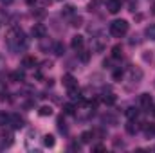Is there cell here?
<instances>
[{"label":"cell","instance_id":"obj_34","mask_svg":"<svg viewBox=\"0 0 155 153\" xmlns=\"http://www.w3.org/2000/svg\"><path fill=\"white\" fill-rule=\"evenodd\" d=\"M114 146H116V148H124V142H123V141H114Z\"/></svg>","mask_w":155,"mask_h":153},{"label":"cell","instance_id":"obj_30","mask_svg":"<svg viewBox=\"0 0 155 153\" xmlns=\"http://www.w3.org/2000/svg\"><path fill=\"white\" fill-rule=\"evenodd\" d=\"M99 4H101V0H92V2L88 4V11H96Z\"/></svg>","mask_w":155,"mask_h":153},{"label":"cell","instance_id":"obj_25","mask_svg":"<svg viewBox=\"0 0 155 153\" xmlns=\"http://www.w3.org/2000/svg\"><path fill=\"white\" fill-rule=\"evenodd\" d=\"M121 56H123V47L121 45H114L112 47V58L114 60H119Z\"/></svg>","mask_w":155,"mask_h":153},{"label":"cell","instance_id":"obj_6","mask_svg":"<svg viewBox=\"0 0 155 153\" xmlns=\"http://www.w3.org/2000/svg\"><path fill=\"white\" fill-rule=\"evenodd\" d=\"M123 7V0H107V11L110 15H117Z\"/></svg>","mask_w":155,"mask_h":153},{"label":"cell","instance_id":"obj_16","mask_svg":"<svg viewBox=\"0 0 155 153\" xmlns=\"http://www.w3.org/2000/svg\"><path fill=\"white\" fill-rule=\"evenodd\" d=\"M144 36H146L148 40H155V22H152V24L146 25V29H144Z\"/></svg>","mask_w":155,"mask_h":153},{"label":"cell","instance_id":"obj_1","mask_svg":"<svg viewBox=\"0 0 155 153\" xmlns=\"http://www.w3.org/2000/svg\"><path fill=\"white\" fill-rule=\"evenodd\" d=\"M27 45H29V40H27L25 33L20 27L13 25L7 31V34H5V47L9 49V52H24L27 49Z\"/></svg>","mask_w":155,"mask_h":153},{"label":"cell","instance_id":"obj_28","mask_svg":"<svg viewBox=\"0 0 155 153\" xmlns=\"http://www.w3.org/2000/svg\"><path fill=\"white\" fill-rule=\"evenodd\" d=\"M61 15H63V16H72V15H76L74 5H71V4H69V5H65V7H63V11H61Z\"/></svg>","mask_w":155,"mask_h":153},{"label":"cell","instance_id":"obj_7","mask_svg":"<svg viewBox=\"0 0 155 153\" xmlns=\"http://www.w3.org/2000/svg\"><path fill=\"white\" fill-rule=\"evenodd\" d=\"M139 105H141V108L150 110V108L153 106V99H152V96H150V94H141V96H139Z\"/></svg>","mask_w":155,"mask_h":153},{"label":"cell","instance_id":"obj_36","mask_svg":"<svg viewBox=\"0 0 155 153\" xmlns=\"http://www.w3.org/2000/svg\"><path fill=\"white\" fill-rule=\"evenodd\" d=\"M0 2H2V4H4V5H9V4H13V2H15V0H0Z\"/></svg>","mask_w":155,"mask_h":153},{"label":"cell","instance_id":"obj_29","mask_svg":"<svg viewBox=\"0 0 155 153\" xmlns=\"http://www.w3.org/2000/svg\"><path fill=\"white\" fill-rule=\"evenodd\" d=\"M9 117H11L9 114H5V112H0V126H5V124H9Z\"/></svg>","mask_w":155,"mask_h":153},{"label":"cell","instance_id":"obj_21","mask_svg":"<svg viewBox=\"0 0 155 153\" xmlns=\"http://www.w3.org/2000/svg\"><path fill=\"white\" fill-rule=\"evenodd\" d=\"M76 106L72 105V103H67V105H63V114H67V115H76Z\"/></svg>","mask_w":155,"mask_h":153},{"label":"cell","instance_id":"obj_15","mask_svg":"<svg viewBox=\"0 0 155 153\" xmlns=\"http://www.w3.org/2000/svg\"><path fill=\"white\" fill-rule=\"evenodd\" d=\"M52 52H54L56 56H63V54H65V45H63L61 41H54V45H52Z\"/></svg>","mask_w":155,"mask_h":153},{"label":"cell","instance_id":"obj_10","mask_svg":"<svg viewBox=\"0 0 155 153\" xmlns=\"http://www.w3.org/2000/svg\"><path fill=\"white\" fill-rule=\"evenodd\" d=\"M139 130H141V124L137 122V119H128V122H126V132H128L130 135H135Z\"/></svg>","mask_w":155,"mask_h":153},{"label":"cell","instance_id":"obj_18","mask_svg":"<svg viewBox=\"0 0 155 153\" xmlns=\"http://www.w3.org/2000/svg\"><path fill=\"white\" fill-rule=\"evenodd\" d=\"M90 52L92 50H88V49H81V50H78V56H79V60L83 61V63H88V60H90Z\"/></svg>","mask_w":155,"mask_h":153},{"label":"cell","instance_id":"obj_4","mask_svg":"<svg viewBox=\"0 0 155 153\" xmlns=\"http://www.w3.org/2000/svg\"><path fill=\"white\" fill-rule=\"evenodd\" d=\"M143 76H144V74H143V70H141L139 67H130V69H128V77H130L132 83H135V85L141 83V81H143Z\"/></svg>","mask_w":155,"mask_h":153},{"label":"cell","instance_id":"obj_37","mask_svg":"<svg viewBox=\"0 0 155 153\" xmlns=\"http://www.w3.org/2000/svg\"><path fill=\"white\" fill-rule=\"evenodd\" d=\"M25 2H27V5H35L36 4V0H25Z\"/></svg>","mask_w":155,"mask_h":153},{"label":"cell","instance_id":"obj_17","mask_svg":"<svg viewBox=\"0 0 155 153\" xmlns=\"http://www.w3.org/2000/svg\"><path fill=\"white\" fill-rule=\"evenodd\" d=\"M143 130H144L146 137H155V122H146V124H143Z\"/></svg>","mask_w":155,"mask_h":153},{"label":"cell","instance_id":"obj_5","mask_svg":"<svg viewBox=\"0 0 155 153\" xmlns=\"http://www.w3.org/2000/svg\"><path fill=\"white\" fill-rule=\"evenodd\" d=\"M9 124H11L13 130H20V128L25 126V121H24V117H20L18 114H11V117H9Z\"/></svg>","mask_w":155,"mask_h":153},{"label":"cell","instance_id":"obj_24","mask_svg":"<svg viewBox=\"0 0 155 153\" xmlns=\"http://www.w3.org/2000/svg\"><path fill=\"white\" fill-rule=\"evenodd\" d=\"M101 99H103V103H105V105H114V103L117 101V97L114 96V94H105Z\"/></svg>","mask_w":155,"mask_h":153},{"label":"cell","instance_id":"obj_27","mask_svg":"<svg viewBox=\"0 0 155 153\" xmlns=\"http://www.w3.org/2000/svg\"><path fill=\"white\" fill-rule=\"evenodd\" d=\"M58 130H60L61 133H67V122H65L63 115H60V117H58Z\"/></svg>","mask_w":155,"mask_h":153},{"label":"cell","instance_id":"obj_32","mask_svg":"<svg viewBox=\"0 0 155 153\" xmlns=\"http://www.w3.org/2000/svg\"><path fill=\"white\" fill-rule=\"evenodd\" d=\"M137 38H139V36H137V34H134L132 40H130V45H139V41H141V40H137Z\"/></svg>","mask_w":155,"mask_h":153},{"label":"cell","instance_id":"obj_2","mask_svg":"<svg viewBox=\"0 0 155 153\" xmlns=\"http://www.w3.org/2000/svg\"><path fill=\"white\" fill-rule=\"evenodd\" d=\"M128 29H130V24L126 22V20H114V22H110V25H108V31H110V34L114 36V38H123L126 33H128Z\"/></svg>","mask_w":155,"mask_h":153},{"label":"cell","instance_id":"obj_3","mask_svg":"<svg viewBox=\"0 0 155 153\" xmlns=\"http://www.w3.org/2000/svg\"><path fill=\"white\" fill-rule=\"evenodd\" d=\"M31 36L36 40H41L47 36V27L43 25V24H35L33 25V29H31Z\"/></svg>","mask_w":155,"mask_h":153},{"label":"cell","instance_id":"obj_22","mask_svg":"<svg viewBox=\"0 0 155 153\" xmlns=\"http://www.w3.org/2000/svg\"><path fill=\"white\" fill-rule=\"evenodd\" d=\"M71 25H72V27H81V25H83V18H81L79 15H72V16H71Z\"/></svg>","mask_w":155,"mask_h":153},{"label":"cell","instance_id":"obj_9","mask_svg":"<svg viewBox=\"0 0 155 153\" xmlns=\"http://www.w3.org/2000/svg\"><path fill=\"white\" fill-rule=\"evenodd\" d=\"M71 47L74 49V50H81L83 47H85V38L81 36V34H76V36H72V40H71Z\"/></svg>","mask_w":155,"mask_h":153},{"label":"cell","instance_id":"obj_13","mask_svg":"<svg viewBox=\"0 0 155 153\" xmlns=\"http://www.w3.org/2000/svg\"><path fill=\"white\" fill-rule=\"evenodd\" d=\"M79 139H81V142H83V144L92 142V139H94V130H87V132H83V133L79 135Z\"/></svg>","mask_w":155,"mask_h":153},{"label":"cell","instance_id":"obj_8","mask_svg":"<svg viewBox=\"0 0 155 153\" xmlns=\"http://www.w3.org/2000/svg\"><path fill=\"white\" fill-rule=\"evenodd\" d=\"M13 144V133L11 132H4L0 135V150H5Z\"/></svg>","mask_w":155,"mask_h":153},{"label":"cell","instance_id":"obj_33","mask_svg":"<svg viewBox=\"0 0 155 153\" xmlns=\"http://www.w3.org/2000/svg\"><path fill=\"white\" fill-rule=\"evenodd\" d=\"M4 67H5V58H4V54L0 52V70H2Z\"/></svg>","mask_w":155,"mask_h":153},{"label":"cell","instance_id":"obj_14","mask_svg":"<svg viewBox=\"0 0 155 153\" xmlns=\"http://www.w3.org/2000/svg\"><path fill=\"white\" fill-rule=\"evenodd\" d=\"M61 81H63V85H65L67 88H71V86H76V85H78L76 77L72 76V74H65V76H63V79H61Z\"/></svg>","mask_w":155,"mask_h":153},{"label":"cell","instance_id":"obj_26","mask_svg":"<svg viewBox=\"0 0 155 153\" xmlns=\"http://www.w3.org/2000/svg\"><path fill=\"white\" fill-rule=\"evenodd\" d=\"M38 114L41 115V117H49V115H52V108H51V106H47V105H43V106H40Z\"/></svg>","mask_w":155,"mask_h":153},{"label":"cell","instance_id":"obj_19","mask_svg":"<svg viewBox=\"0 0 155 153\" xmlns=\"http://www.w3.org/2000/svg\"><path fill=\"white\" fill-rule=\"evenodd\" d=\"M101 121L105 122V124H110V126H116L117 124V117L112 114H105L103 117H101Z\"/></svg>","mask_w":155,"mask_h":153},{"label":"cell","instance_id":"obj_35","mask_svg":"<svg viewBox=\"0 0 155 153\" xmlns=\"http://www.w3.org/2000/svg\"><path fill=\"white\" fill-rule=\"evenodd\" d=\"M92 150H94V151H105L107 148H105V146H101V144H97V146H94Z\"/></svg>","mask_w":155,"mask_h":153},{"label":"cell","instance_id":"obj_11","mask_svg":"<svg viewBox=\"0 0 155 153\" xmlns=\"http://www.w3.org/2000/svg\"><path fill=\"white\" fill-rule=\"evenodd\" d=\"M36 58L35 56H24V60H22V67L24 69H35L36 67Z\"/></svg>","mask_w":155,"mask_h":153},{"label":"cell","instance_id":"obj_31","mask_svg":"<svg viewBox=\"0 0 155 153\" xmlns=\"http://www.w3.org/2000/svg\"><path fill=\"white\" fill-rule=\"evenodd\" d=\"M112 76H114L116 81H119V79L123 77V70H121V69H117V70H114V74H112Z\"/></svg>","mask_w":155,"mask_h":153},{"label":"cell","instance_id":"obj_20","mask_svg":"<svg viewBox=\"0 0 155 153\" xmlns=\"http://www.w3.org/2000/svg\"><path fill=\"white\" fill-rule=\"evenodd\" d=\"M54 144H56V139H54V135H51V133L43 135V146H45V148H52Z\"/></svg>","mask_w":155,"mask_h":153},{"label":"cell","instance_id":"obj_12","mask_svg":"<svg viewBox=\"0 0 155 153\" xmlns=\"http://www.w3.org/2000/svg\"><path fill=\"white\" fill-rule=\"evenodd\" d=\"M24 77H25V74H24V70H13L11 74H9V81H13V83H20V81H24Z\"/></svg>","mask_w":155,"mask_h":153},{"label":"cell","instance_id":"obj_38","mask_svg":"<svg viewBox=\"0 0 155 153\" xmlns=\"http://www.w3.org/2000/svg\"><path fill=\"white\" fill-rule=\"evenodd\" d=\"M71 150H79V144H71Z\"/></svg>","mask_w":155,"mask_h":153},{"label":"cell","instance_id":"obj_23","mask_svg":"<svg viewBox=\"0 0 155 153\" xmlns=\"http://www.w3.org/2000/svg\"><path fill=\"white\" fill-rule=\"evenodd\" d=\"M126 117L128 119H137V115H139V110L135 108V106H130V108H126Z\"/></svg>","mask_w":155,"mask_h":153}]
</instances>
